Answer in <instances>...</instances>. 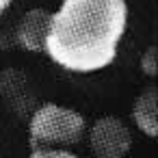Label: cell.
Masks as SVG:
<instances>
[{
  "label": "cell",
  "mask_w": 158,
  "mask_h": 158,
  "mask_svg": "<svg viewBox=\"0 0 158 158\" xmlns=\"http://www.w3.org/2000/svg\"><path fill=\"white\" fill-rule=\"evenodd\" d=\"M11 5H13V0H0V18H2V15L9 11Z\"/></svg>",
  "instance_id": "obj_8"
},
{
  "label": "cell",
  "mask_w": 158,
  "mask_h": 158,
  "mask_svg": "<svg viewBox=\"0 0 158 158\" xmlns=\"http://www.w3.org/2000/svg\"><path fill=\"white\" fill-rule=\"evenodd\" d=\"M50 20H52V13L48 9H44V7L28 9L15 28L18 44L31 54H44L48 33H50Z\"/></svg>",
  "instance_id": "obj_4"
},
{
  "label": "cell",
  "mask_w": 158,
  "mask_h": 158,
  "mask_svg": "<svg viewBox=\"0 0 158 158\" xmlns=\"http://www.w3.org/2000/svg\"><path fill=\"white\" fill-rule=\"evenodd\" d=\"M28 158H80L72 149H35Z\"/></svg>",
  "instance_id": "obj_7"
},
{
  "label": "cell",
  "mask_w": 158,
  "mask_h": 158,
  "mask_svg": "<svg viewBox=\"0 0 158 158\" xmlns=\"http://www.w3.org/2000/svg\"><path fill=\"white\" fill-rule=\"evenodd\" d=\"M141 72L147 76V78H156L158 76V48L156 46H149L143 56H141Z\"/></svg>",
  "instance_id": "obj_6"
},
{
  "label": "cell",
  "mask_w": 158,
  "mask_h": 158,
  "mask_svg": "<svg viewBox=\"0 0 158 158\" xmlns=\"http://www.w3.org/2000/svg\"><path fill=\"white\" fill-rule=\"evenodd\" d=\"M126 31V0H63L52 13L44 54L72 74H95L113 65Z\"/></svg>",
  "instance_id": "obj_1"
},
{
  "label": "cell",
  "mask_w": 158,
  "mask_h": 158,
  "mask_svg": "<svg viewBox=\"0 0 158 158\" xmlns=\"http://www.w3.org/2000/svg\"><path fill=\"white\" fill-rule=\"evenodd\" d=\"M87 119L56 102L39 104L28 121V145L35 149H72L87 134Z\"/></svg>",
  "instance_id": "obj_2"
},
{
  "label": "cell",
  "mask_w": 158,
  "mask_h": 158,
  "mask_svg": "<svg viewBox=\"0 0 158 158\" xmlns=\"http://www.w3.org/2000/svg\"><path fill=\"white\" fill-rule=\"evenodd\" d=\"M87 130L93 158H126L132 149V132L128 123L115 115L95 119Z\"/></svg>",
  "instance_id": "obj_3"
},
{
  "label": "cell",
  "mask_w": 158,
  "mask_h": 158,
  "mask_svg": "<svg viewBox=\"0 0 158 158\" xmlns=\"http://www.w3.org/2000/svg\"><path fill=\"white\" fill-rule=\"evenodd\" d=\"M132 121L149 139L158 136V89L147 85L132 102Z\"/></svg>",
  "instance_id": "obj_5"
}]
</instances>
